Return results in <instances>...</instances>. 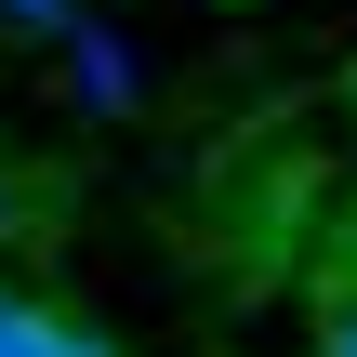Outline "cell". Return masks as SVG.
I'll return each instance as SVG.
<instances>
[{"label":"cell","mask_w":357,"mask_h":357,"mask_svg":"<svg viewBox=\"0 0 357 357\" xmlns=\"http://www.w3.org/2000/svg\"><path fill=\"white\" fill-rule=\"evenodd\" d=\"M13 26H40V40H79V0H0Z\"/></svg>","instance_id":"cell-3"},{"label":"cell","mask_w":357,"mask_h":357,"mask_svg":"<svg viewBox=\"0 0 357 357\" xmlns=\"http://www.w3.org/2000/svg\"><path fill=\"white\" fill-rule=\"evenodd\" d=\"M0 305H13V291H0Z\"/></svg>","instance_id":"cell-4"},{"label":"cell","mask_w":357,"mask_h":357,"mask_svg":"<svg viewBox=\"0 0 357 357\" xmlns=\"http://www.w3.org/2000/svg\"><path fill=\"white\" fill-rule=\"evenodd\" d=\"M13 357H119L93 318H53V305H13Z\"/></svg>","instance_id":"cell-1"},{"label":"cell","mask_w":357,"mask_h":357,"mask_svg":"<svg viewBox=\"0 0 357 357\" xmlns=\"http://www.w3.org/2000/svg\"><path fill=\"white\" fill-rule=\"evenodd\" d=\"M318 357H357V278L318 291Z\"/></svg>","instance_id":"cell-2"}]
</instances>
